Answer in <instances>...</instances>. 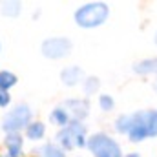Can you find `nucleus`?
<instances>
[{"label": "nucleus", "mask_w": 157, "mask_h": 157, "mask_svg": "<svg viewBox=\"0 0 157 157\" xmlns=\"http://www.w3.org/2000/svg\"><path fill=\"white\" fill-rule=\"evenodd\" d=\"M106 17H108V6L102 4V2L88 4V6L80 7L75 13V20H77L78 26H82V28L99 26V24H102L106 20Z\"/></svg>", "instance_id": "1"}, {"label": "nucleus", "mask_w": 157, "mask_h": 157, "mask_svg": "<svg viewBox=\"0 0 157 157\" xmlns=\"http://www.w3.org/2000/svg\"><path fill=\"white\" fill-rule=\"evenodd\" d=\"M90 150L95 154V157H121V150L119 146L106 135L99 133V135H93L88 143Z\"/></svg>", "instance_id": "2"}, {"label": "nucleus", "mask_w": 157, "mask_h": 157, "mask_svg": "<svg viewBox=\"0 0 157 157\" xmlns=\"http://www.w3.org/2000/svg\"><path fill=\"white\" fill-rule=\"evenodd\" d=\"M60 143L66 148H75V146H82L84 144V126L80 122H71L68 124L60 133H59Z\"/></svg>", "instance_id": "3"}, {"label": "nucleus", "mask_w": 157, "mask_h": 157, "mask_svg": "<svg viewBox=\"0 0 157 157\" xmlns=\"http://www.w3.org/2000/svg\"><path fill=\"white\" fill-rule=\"evenodd\" d=\"M29 117H31V112H29V108L28 106H17L15 110H11L6 119H4V130H7V132H17V130H20L22 126H26L28 122H29Z\"/></svg>", "instance_id": "4"}, {"label": "nucleus", "mask_w": 157, "mask_h": 157, "mask_svg": "<svg viewBox=\"0 0 157 157\" xmlns=\"http://www.w3.org/2000/svg\"><path fill=\"white\" fill-rule=\"evenodd\" d=\"M71 49V42L68 39H49L42 44V53L49 59L66 57Z\"/></svg>", "instance_id": "5"}, {"label": "nucleus", "mask_w": 157, "mask_h": 157, "mask_svg": "<svg viewBox=\"0 0 157 157\" xmlns=\"http://www.w3.org/2000/svg\"><path fill=\"white\" fill-rule=\"evenodd\" d=\"M146 135L148 133H146V128H144L143 121L139 117V113H135L133 115V122H132V128H130V139L132 141H143Z\"/></svg>", "instance_id": "6"}, {"label": "nucleus", "mask_w": 157, "mask_h": 157, "mask_svg": "<svg viewBox=\"0 0 157 157\" xmlns=\"http://www.w3.org/2000/svg\"><path fill=\"white\" fill-rule=\"evenodd\" d=\"M64 108H66L75 119H82L88 113V102H86V101H68V102L64 104Z\"/></svg>", "instance_id": "7"}, {"label": "nucleus", "mask_w": 157, "mask_h": 157, "mask_svg": "<svg viewBox=\"0 0 157 157\" xmlns=\"http://www.w3.org/2000/svg\"><path fill=\"white\" fill-rule=\"evenodd\" d=\"M139 117L143 121L146 133L148 135H157V112H141Z\"/></svg>", "instance_id": "8"}, {"label": "nucleus", "mask_w": 157, "mask_h": 157, "mask_svg": "<svg viewBox=\"0 0 157 157\" xmlns=\"http://www.w3.org/2000/svg\"><path fill=\"white\" fill-rule=\"evenodd\" d=\"M80 78H82V70L77 68V66H71V68H68V70H64V71H62V80H64L68 86L77 84Z\"/></svg>", "instance_id": "9"}, {"label": "nucleus", "mask_w": 157, "mask_h": 157, "mask_svg": "<svg viewBox=\"0 0 157 157\" xmlns=\"http://www.w3.org/2000/svg\"><path fill=\"white\" fill-rule=\"evenodd\" d=\"M6 144H7V148H9V155L15 157L18 155V152H20V148H22V139H20V135H9L7 139H6Z\"/></svg>", "instance_id": "10"}, {"label": "nucleus", "mask_w": 157, "mask_h": 157, "mask_svg": "<svg viewBox=\"0 0 157 157\" xmlns=\"http://www.w3.org/2000/svg\"><path fill=\"white\" fill-rule=\"evenodd\" d=\"M135 71L137 73H155L157 71V59H152V60H143L135 66Z\"/></svg>", "instance_id": "11"}, {"label": "nucleus", "mask_w": 157, "mask_h": 157, "mask_svg": "<svg viewBox=\"0 0 157 157\" xmlns=\"http://www.w3.org/2000/svg\"><path fill=\"white\" fill-rule=\"evenodd\" d=\"M40 157H64L62 150L55 144H46L42 150H40Z\"/></svg>", "instance_id": "12"}, {"label": "nucleus", "mask_w": 157, "mask_h": 157, "mask_svg": "<svg viewBox=\"0 0 157 157\" xmlns=\"http://www.w3.org/2000/svg\"><path fill=\"white\" fill-rule=\"evenodd\" d=\"M15 82H17V77H15L13 73H9V71H0V88H2V90H7V88L15 86Z\"/></svg>", "instance_id": "13"}, {"label": "nucleus", "mask_w": 157, "mask_h": 157, "mask_svg": "<svg viewBox=\"0 0 157 157\" xmlns=\"http://www.w3.org/2000/svg\"><path fill=\"white\" fill-rule=\"evenodd\" d=\"M28 135H29V139H40V137L44 135V124H42V122L29 124V126H28Z\"/></svg>", "instance_id": "14"}, {"label": "nucleus", "mask_w": 157, "mask_h": 157, "mask_svg": "<svg viewBox=\"0 0 157 157\" xmlns=\"http://www.w3.org/2000/svg\"><path fill=\"white\" fill-rule=\"evenodd\" d=\"M132 122H133V115H122V117H119L117 119V130L119 132H130Z\"/></svg>", "instance_id": "15"}, {"label": "nucleus", "mask_w": 157, "mask_h": 157, "mask_svg": "<svg viewBox=\"0 0 157 157\" xmlns=\"http://www.w3.org/2000/svg\"><path fill=\"white\" fill-rule=\"evenodd\" d=\"M2 11L6 15H9V17H17L20 13V4L18 2H7V4L2 6Z\"/></svg>", "instance_id": "16"}, {"label": "nucleus", "mask_w": 157, "mask_h": 157, "mask_svg": "<svg viewBox=\"0 0 157 157\" xmlns=\"http://www.w3.org/2000/svg\"><path fill=\"white\" fill-rule=\"evenodd\" d=\"M51 117L55 119L59 124H68V113H66L64 110H60V108H57V110L51 113Z\"/></svg>", "instance_id": "17"}, {"label": "nucleus", "mask_w": 157, "mask_h": 157, "mask_svg": "<svg viewBox=\"0 0 157 157\" xmlns=\"http://www.w3.org/2000/svg\"><path fill=\"white\" fill-rule=\"evenodd\" d=\"M112 106H113V101H112V97H108V95H102V97H101V108H102V110H112Z\"/></svg>", "instance_id": "18"}, {"label": "nucleus", "mask_w": 157, "mask_h": 157, "mask_svg": "<svg viewBox=\"0 0 157 157\" xmlns=\"http://www.w3.org/2000/svg\"><path fill=\"white\" fill-rule=\"evenodd\" d=\"M7 104H9V93L7 90L0 88V106H7Z\"/></svg>", "instance_id": "19"}, {"label": "nucleus", "mask_w": 157, "mask_h": 157, "mask_svg": "<svg viewBox=\"0 0 157 157\" xmlns=\"http://www.w3.org/2000/svg\"><path fill=\"white\" fill-rule=\"evenodd\" d=\"M97 86H99V82H97V78H90V82H88V91H91V90H97Z\"/></svg>", "instance_id": "20"}, {"label": "nucleus", "mask_w": 157, "mask_h": 157, "mask_svg": "<svg viewBox=\"0 0 157 157\" xmlns=\"http://www.w3.org/2000/svg\"><path fill=\"white\" fill-rule=\"evenodd\" d=\"M126 157H139L137 154H130V155H126Z\"/></svg>", "instance_id": "21"}, {"label": "nucleus", "mask_w": 157, "mask_h": 157, "mask_svg": "<svg viewBox=\"0 0 157 157\" xmlns=\"http://www.w3.org/2000/svg\"><path fill=\"white\" fill-rule=\"evenodd\" d=\"M154 90L157 91V78H155V82H154Z\"/></svg>", "instance_id": "22"}, {"label": "nucleus", "mask_w": 157, "mask_h": 157, "mask_svg": "<svg viewBox=\"0 0 157 157\" xmlns=\"http://www.w3.org/2000/svg\"><path fill=\"white\" fill-rule=\"evenodd\" d=\"M7 157H11V155H7Z\"/></svg>", "instance_id": "23"}, {"label": "nucleus", "mask_w": 157, "mask_h": 157, "mask_svg": "<svg viewBox=\"0 0 157 157\" xmlns=\"http://www.w3.org/2000/svg\"><path fill=\"white\" fill-rule=\"evenodd\" d=\"M155 40H157V37H155Z\"/></svg>", "instance_id": "24"}]
</instances>
